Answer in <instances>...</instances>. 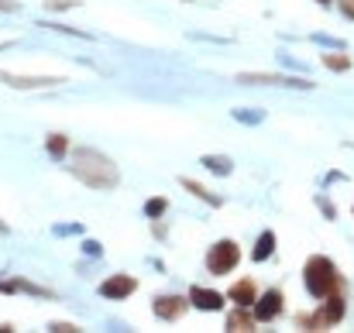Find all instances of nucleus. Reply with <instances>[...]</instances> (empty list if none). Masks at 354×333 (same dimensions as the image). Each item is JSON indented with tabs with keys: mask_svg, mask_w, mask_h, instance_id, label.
<instances>
[{
	"mask_svg": "<svg viewBox=\"0 0 354 333\" xmlns=\"http://www.w3.org/2000/svg\"><path fill=\"white\" fill-rule=\"evenodd\" d=\"M66 169H69L83 186L100 189V193L118 189L120 186L118 165H114L104 151H97V148H73V158H69V165H66Z\"/></svg>",
	"mask_w": 354,
	"mask_h": 333,
	"instance_id": "1",
	"label": "nucleus"
},
{
	"mask_svg": "<svg viewBox=\"0 0 354 333\" xmlns=\"http://www.w3.org/2000/svg\"><path fill=\"white\" fill-rule=\"evenodd\" d=\"M303 285H306V292L313 296V299H327V296H334V292H344V278L337 275V268H334V261L330 258H324V254H313L306 265H303Z\"/></svg>",
	"mask_w": 354,
	"mask_h": 333,
	"instance_id": "2",
	"label": "nucleus"
},
{
	"mask_svg": "<svg viewBox=\"0 0 354 333\" xmlns=\"http://www.w3.org/2000/svg\"><path fill=\"white\" fill-rule=\"evenodd\" d=\"M237 265H241V247H237L234 237H224L207 251V272L210 275H231Z\"/></svg>",
	"mask_w": 354,
	"mask_h": 333,
	"instance_id": "3",
	"label": "nucleus"
},
{
	"mask_svg": "<svg viewBox=\"0 0 354 333\" xmlns=\"http://www.w3.org/2000/svg\"><path fill=\"white\" fill-rule=\"evenodd\" d=\"M241 86H286V90H313L310 79L289 73H237Z\"/></svg>",
	"mask_w": 354,
	"mask_h": 333,
	"instance_id": "4",
	"label": "nucleus"
},
{
	"mask_svg": "<svg viewBox=\"0 0 354 333\" xmlns=\"http://www.w3.org/2000/svg\"><path fill=\"white\" fill-rule=\"evenodd\" d=\"M282 310H286V296H282V289H265V292L258 296V303L251 306V313H254L258 323H272V320H279Z\"/></svg>",
	"mask_w": 354,
	"mask_h": 333,
	"instance_id": "5",
	"label": "nucleus"
},
{
	"mask_svg": "<svg viewBox=\"0 0 354 333\" xmlns=\"http://www.w3.org/2000/svg\"><path fill=\"white\" fill-rule=\"evenodd\" d=\"M189 306H193V303H189V296H172V292H165V296H158V299L151 303L155 316H158V320H165V323L183 320V313H186Z\"/></svg>",
	"mask_w": 354,
	"mask_h": 333,
	"instance_id": "6",
	"label": "nucleus"
},
{
	"mask_svg": "<svg viewBox=\"0 0 354 333\" xmlns=\"http://www.w3.org/2000/svg\"><path fill=\"white\" fill-rule=\"evenodd\" d=\"M0 83H7L10 90H48V86H59L66 79L62 76H17V73L0 69Z\"/></svg>",
	"mask_w": 354,
	"mask_h": 333,
	"instance_id": "7",
	"label": "nucleus"
},
{
	"mask_svg": "<svg viewBox=\"0 0 354 333\" xmlns=\"http://www.w3.org/2000/svg\"><path fill=\"white\" fill-rule=\"evenodd\" d=\"M138 289V278L134 275H127V272H120V275H111V278H104L100 282V296L104 299H127L131 292Z\"/></svg>",
	"mask_w": 354,
	"mask_h": 333,
	"instance_id": "8",
	"label": "nucleus"
},
{
	"mask_svg": "<svg viewBox=\"0 0 354 333\" xmlns=\"http://www.w3.org/2000/svg\"><path fill=\"white\" fill-rule=\"evenodd\" d=\"M189 303H193L196 310L221 313L224 303H227V296H221V292H214V289H203V285H193V289H189Z\"/></svg>",
	"mask_w": 354,
	"mask_h": 333,
	"instance_id": "9",
	"label": "nucleus"
},
{
	"mask_svg": "<svg viewBox=\"0 0 354 333\" xmlns=\"http://www.w3.org/2000/svg\"><path fill=\"white\" fill-rule=\"evenodd\" d=\"M320 316H324V323H327V327H337V323L348 316L344 292H334V296H327V299H324V306H320Z\"/></svg>",
	"mask_w": 354,
	"mask_h": 333,
	"instance_id": "10",
	"label": "nucleus"
},
{
	"mask_svg": "<svg viewBox=\"0 0 354 333\" xmlns=\"http://www.w3.org/2000/svg\"><path fill=\"white\" fill-rule=\"evenodd\" d=\"M227 299H231L234 306H248V310H251V306L258 303V285H254L251 278H241V282H234V285H231Z\"/></svg>",
	"mask_w": 354,
	"mask_h": 333,
	"instance_id": "11",
	"label": "nucleus"
},
{
	"mask_svg": "<svg viewBox=\"0 0 354 333\" xmlns=\"http://www.w3.org/2000/svg\"><path fill=\"white\" fill-rule=\"evenodd\" d=\"M254 327H258V320L248 306H234L227 313V330H254Z\"/></svg>",
	"mask_w": 354,
	"mask_h": 333,
	"instance_id": "12",
	"label": "nucleus"
},
{
	"mask_svg": "<svg viewBox=\"0 0 354 333\" xmlns=\"http://www.w3.org/2000/svg\"><path fill=\"white\" fill-rule=\"evenodd\" d=\"M179 186H183V189H189L196 200H203V203H210V207H221V203H224L221 196H214L203 182H196V179H189V175H183V179H179Z\"/></svg>",
	"mask_w": 354,
	"mask_h": 333,
	"instance_id": "13",
	"label": "nucleus"
},
{
	"mask_svg": "<svg viewBox=\"0 0 354 333\" xmlns=\"http://www.w3.org/2000/svg\"><path fill=\"white\" fill-rule=\"evenodd\" d=\"M272 254H275V234H272V230H261V234H258V240H254L251 258H254V261H268Z\"/></svg>",
	"mask_w": 354,
	"mask_h": 333,
	"instance_id": "14",
	"label": "nucleus"
},
{
	"mask_svg": "<svg viewBox=\"0 0 354 333\" xmlns=\"http://www.w3.org/2000/svg\"><path fill=\"white\" fill-rule=\"evenodd\" d=\"M207 172H214V175H231L234 172V162L227 158V155H203V162H200Z\"/></svg>",
	"mask_w": 354,
	"mask_h": 333,
	"instance_id": "15",
	"label": "nucleus"
},
{
	"mask_svg": "<svg viewBox=\"0 0 354 333\" xmlns=\"http://www.w3.org/2000/svg\"><path fill=\"white\" fill-rule=\"evenodd\" d=\"M320 62H324L330 73H348V69H351V55H348L344 48H341V52H324Z\"/></svg>",
	"mask_w": 354,
	"mask_h": 333,
	"instance_id": "16",
	"label": "nucleus"
},
{
	"mask_svg": "<svg viewBox=\"0 0 354 333\" xmlns=\"http://www.w3.org/2000/svg\"><path fill=\"white\" fill-rule=\"evenodd\" d=\"M45 151H48L55 162H62L66 151H69V137H66V134H48V137H45Z\"/></svg>",
	"mask_w": 354,
	"mask_h": 333,
	"instance_id": "17",
	"label": "nucleus"
},
{
	"mask_svg": "<svg viewBox=\"0 0 354 333\" xmlns=\"http://www.w3.org/2000/svg\"><path fill=\"white\" fill-rule=\"evenodd\" d=\"M296 327H303V330H324L327 323H324V316H320V310H317V313H299V316H296Z\"/></svg>",
	"mask_w": 354,
	"mask_h": 333,
	"instance_id": "18",
	"label": "nucleus"
},
{
	"mask_svg": "<svg viewBox=\"0 0 354 333\" xmlns=\"http://www.w3.org/2000/svg\"><path fill=\"white\" fill-rule=\"evenodd\" d=\"M165 210H169V200H162V196H155V200H148V203H145L148 220H162V217H165Z\"/></svg>",
	"mask_w": 354,
	"mask_h": 333,
	"instance_id": "19",
	"label": "nucleus"
},
{
	"mask_svg": "<svg viewBox=\"0 0 354 333\" xmlns=\"http://www.w3.org/2000/svg\"><path fill=\"white\" fill-rule=\"evenodd\" d=\"M231 117L241 120V124H261V120H265V113L261 111H231Z\"/></svg>",
	"mask_w": 354,
	"mask_h": 333,
	"instance_id": "20",
	"label": "nucleus"
},
{
	"mask_svg": "<svg viewBox=\"0 0 354 333\" xmlns=\"http://www.w3.org/2000/svg\"><path fill=\"white\" fill-rule=\"evenodd\" d=\"M45 7L48 10H69V7H76V0H45Z\"/></svg>",
	"mask_w": 354,
	"mask_h": 333,
	"instance_id": "21",
	"label": "nucleus"
},
{
	"mask_svg": "<svg viewBox=\"0 0 354 333\" xmlns=\"http://www.w3.org/2000/svg\"><path fill=\"white\" fill-rule=\"evenodd\" d=\"M83 251H86L90 258H100V254H104V247H100L97 240H83Z\"/></svg>",
	"mask_w": 354,
	"mask_h": 333,
	"instance_id": "22",
	"label": "nucleus"
},
{
	"mask_svg": "<svg viewBox=\"0 0 354 333\" xmlns=\"http://www.w3.org/2000/svg\"><path fill=\"white\" fill-rule=\"evenodd\" d=\"M48 330H55V333H76L80 327H76V323H62V320H55V323H52Z\"/></svg>",
	"mask_w": 354,
	"mask_h": 333,
	"instance_id": "23",
	"label": "nucleus"
},
{
	"mask_svg": "<svg viewBox=\"0 0 354 333\" xmlns=\"http://www.w3.org/2000/svg\"><path fill=\"white\" fill-rule=\"evenodd\" d=\"M341 10H344V14L354 21V3H351V0H341Z\"/></svg>",
	"mask_w": 354,
	"mask_h": 333,
	"instance_id": "24",
	"label": "nucleus"
},
{
	"mask_svg": "<svg viewBox=\"0 0 354 333\" xmlns=\"http://www.w3.org/2000/svg\"><path fill=\"white\" fill-rule=\"evenodd\" d=\"M3 10H17V0H0V14Z\"/></svg>",
	"mask_w": 354,
	"mask_h": 333,
	"instance_id": "25",
	"label": "nucleus"
},
{
	"mask_svg": "<svg viewBox=\"0 0 354 333\" xmlns=\"http://www.w3.org/2000/svg\"><path fill=\"white\" fill-rule=\"evenodd\" d=\"M320 207H324V213H327V220H334V207H330L327 200H320Z\"/></svg>",
	"mask_w": 354,
	"mask_h": 333,
	"instance_id": "26",
	"label": "nucleus"
},
{
	"mask_svg": "<svg viewBox=\"0 0 354 333\" xmlns=\"http://www.w3.org/2000/svg\"><path fill=\"white\" fill-rule=\"evenodd\" d=\"M317 3H324V7H327V3H330V0H317Z\"/></svg>",
	"mask_w": 354,
	"mask_h": 333,
	"instance_id": "27",
	"label": "nucleus"
},
{
	"mask_svg": "<svg viewBox=\"0 0 354 333\" xmlns=\"http://www.w3.org/2000/svg\"><path fill=\"white\" fill-rule=\"evenodd\" d=\"M3 230H7V227H3V223H0V234H3Z\"/></svg>",
	"mask_w": 354,
	"mask_h": 333,
	"instance_id": "28",
	"label": "nucleus"
}]
</instances>
